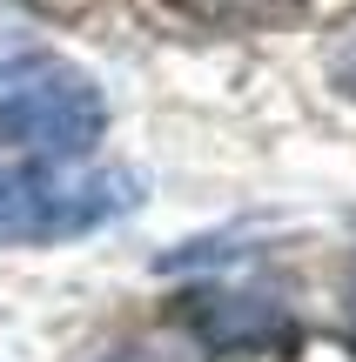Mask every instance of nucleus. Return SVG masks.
I'll return each instance as SVG.
<instances>
[{"label": "nucleus", "instance_id": "1", "mask_svg": "<svg viewBox=\"0 0 356 362\" xmlns=\"http://www.w3.org/2000/svg\"><path fill=\"white\" fill-rule=\"evenodd\" d=\"M108 134V94L67 54L0 61V155L13 161H88Z\"/></svg>", "mask_w": 356, "mask_h": 362}, {"label": "nucleus", "instance_id": "2", "mask_svg": "<svg viewBox=\"0 0 356 362\" xmlns=\"http://www.w3.org/2000/svg\"><path fill=\"white\" fill-rule=\"evenodd\" d=\"M134 208L128 168L88 161H13L0 168V242H74Z\"/></svg>", "mask_w": 356, "mask_h": 362}, {"label": "nucleus", "instance_id": "3", "mask_svg": "<svg viewBox=\"0 0 356 362\" xmlns=\"http://www.w3.org/2000/svg\"><path fill=\"white\" fill-rule=\"evenodd\" d=\"M168 322L215 362H289V356H303V322L276 296H255V288H182L168 302Z\"/></svg>", "mask_w": 356, "mask_h": 362}, {"label": "nucleus", "instance_id": "4", "mask_svg": "<svg viewBox=\"0 0 356 362\" xmlns=\"http://www.w3.org/2000/svg\"><path fill=\"white\" fill-rule=\"evenodd\" d=\"M161 7L202 34H269V27L296 21L309 0H161Z\"/></svg>", "mask_w": 356, "mask_h": 362}, {"label": "nucleus", "instance_id": "5", "mask_svg": "<svg viewBox=\"0 0 356 362\" xmlns=\"http://www.w3.org/2000/svg\"><path fill=\"white\" fill-rule=\"evenodd\" d=\"M34 13H47V21H81V13H94L101 0H27Z\"/></svg>", "mask_w": 356, "mask_h": 362}, {"label": "nucleus", "instance_id": "6", "mask_svg": "<svg viewBox=\"0 0 356 362\" xmlns=\"http://www.w3.org/2000/svg\"><path fill=\"white\" fill-rule=\"evenodd\" d=\"M330 81H336V88H343L350 101H356V34L343 40V54H336V61H330Z\"/></svg>", "mask_w": 356, "mask_h": 362}, {"label": "nucleus", "instance_id": "7", "mask_svg": "<svg viewBox=\"0 0 356 362\" xmlns=\"http://www.w3.org/2000/svg\"><path fill=\"white\" fill-rule=\"evenodd\" d=\"M101 362H168V356H155V349H115V356H101Z\"/></svg>", "mask_w": 356, "mask_h": 362}, {"label": "nucleus", "instance_id": "8", "mask_svg": "<svg viewBox=\"0 0 356 362\" xmlns=\"http://www.w3.org/2000/svg\"><path fill=\"white\" fill-rule=\"evenodd\" d=\"M343 336H350V349H356V288H350V302H343Z\"/></svg>", "mask_w": 356, "mask_h": 362}]
</instances>
